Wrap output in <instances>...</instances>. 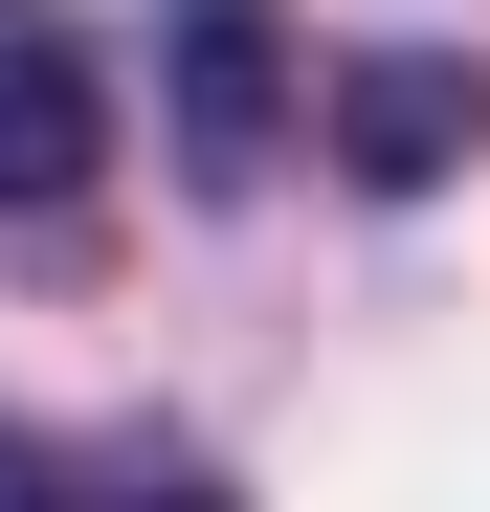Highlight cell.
Instances as JSON below:
<instances>
[{
    "label": "cell",
    "instance_id": "6da1fadb",
    "mask_svg": "<svg viewBox=\"0 0 490 512\" xmlns=\"http://www.w3.org/2000/svg\"><path fill=\"white\" fill-rule=\"evenodd\" d=\"M156 134H179L201 201L268 179V156L312 134V45H290V0H156Z\"/></svg>",
    "mask_w": 490,
    "mask_h": 512
},
{
    "label": "cell",
    "instance_id": "7a4b0ae2",
    "mask_svg": "<svg viewBox=\"0 0 490 512\" xmlns=\"http://www.w3.org/2000/svg\"><path fill=\"white\" fill-rule=\"evenodd\" d=\"M312 134H335L357 201H446L490 156V45H357L335 90H312Z\"/></svg>",
    "mask_w": 490,
    "mask_h": 512
},
{
    "label": "cell",
    "instance_id": "3957f363",
    "mask_svg": "<svg viewBox=\"0 0 490 512\" xmlns=\"http://www.w3.org/2000/svg\"><path fill=\"white\" fill-rule=\"evenodd\" d=\"M90 179H112V67L45 0H0V223H90Z\"/></svg>",
    "mask_w": 490,
    "mask_h": 512
},
{
    "label": "cell",
    "instance_id": "277c9868",
    "mask_svg": "<svg viewBox=\"0 0 490 512\" xmlns=\"http://www.w3.org/2000/svg\"><path fill=\"white\" fill-rule=\"evenodd\" d=\"M0 512H245V490L156 423H0Z\"/></svg>",
    "mask_w": 490,
    "mask_h": 512
}]
</instances>
